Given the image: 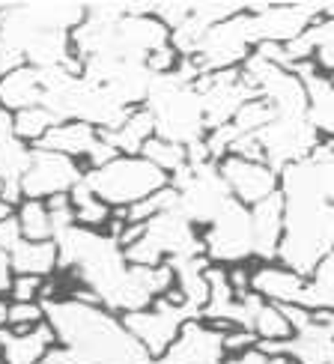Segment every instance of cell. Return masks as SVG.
<instances>
[{
    "label": "cell",
    "mask_w": 334,
    "mask_h": 364,
    "mask_svg": "<svg viewBox=\"0 0 334 364\" xmlns=\"http://www.w3.org/2000/svg\"><path fill=\"white\" fill-rule=\"evenodd\" d=\"M45 323L57 343L39 364H149V353L131 338L123 316L81 299H42Z\"/></svg>",
    "instance_id": "obj_1"
},
{
    "label": "cell",
    "mask_w": 334,
    "mask_h": 364,
    "mask_svg": "<svg viewBox=\"0 0 334 364\" xmlns=\"http://www.w3.org/2000/svg\"><path fill=\"white\" fill-rule=\"evenodd\" d=\"M334 251V203L313 197H284V236L278 260L298 278H311L313 269Z\"/></svg>",
    "instance_id": "obj_2"
},
{
    "label": "cell",
    "mask_w": 334,
    "mask_h": 364,
    "mask_svg": "<svg viewBox=\"0 0 334 364\" xmlns=\"http://www.w3.org/2000/svg\"><path fill=\"white\" fill-rule=\"evenodd\" d=\"M144 108L153 117L156 138L171 141L179 146L203 144L206 138V119H203V102L194 84L182 81L176 72H164L153 78V87L146 93Z\"/></svg>",
    "instance_id": "obj_3"
},
{
    "label": "cell",
    "mask_w": 334,
    "mask_h": 364,
    "mask_svg": "<svg viewBox=\"0 0 334 364\" xmlns=\"http://www.w3.org/2000/svg\"><path fill=\"white\" fill-rule=\"evenodd\" d=\"M84 186L93 191L102 203L129 209L134 203L153 197L156 191L171 186V176L161 173L153 161L144 156H117L102 168L84 171Z\"/></svg>",
    "instance_id": "obj_4"
},
{
    "label": "cell",
    "mask_w": 334,
    "mask_h": 364,
    "mask_svg": "<svg viewBox=\"0 0 334 364\" xmlns=\"http://www.w3.org/2000/svg\"><path fill=\"white\" fill-rule=\"evenodd\" d=\"M131 266H161L167 260H188V257H206L203 239L194 233V224L179 209L161 212L144 224L141 236L123 248Z\"/></svg>",
    "instance_id": "obj_5"
},
{
    "label": "cell",
    "mask_w": 334,
    "mask_h": 364,
    "mask_svg": "<svg viewBox=\"0 0 334 364\" xmlns=\"http://www.w3.org/2000/svg\"><path fill=\"white\" fill-rule=\"evenodd\" d=\"M200 316H203L200 311L191 308L188 301H182V296L176 290H171L167 296L156 299L153 305L144 308V311L123 314V326L131 331V338L149 353V358H156L176 341L182 326L200 320Z\"/></svg>",
    "instance_id": "obj_6"
},
{
    "label": "cell",
    "mask_w": 334,
    "mask_h": 364,
    "mask_svg": "<svg viewBox=\"0 0 334 364\" xmlns=\"http://www.w3.org/2000/svg\"><path fill=\"white\" fill-rule=\"evenodd\" d=\"M171 186L176 188V209L191 224L209 227L221 212V206L230 200V191H227L215 161L188 164L185 171L171 179Z\"/></svg>",
    "instance_id": "obj_7"
},
{
    "label": "cell",
    "mask_w": 334,
    "mask_h": 364,
    "mask_svg": "<svg viewBox=\"0 0 334 364\" xmlns=\"http://www.w3.org/2000/svg\"><path fill=\"white\" fill-rule=\"evenodd\" d=\"M203 239V254L209 263H242L254 257V236H251V209L239 200H227L215 221L209 224Z\"/></svg>",
    "instance_id": "obj_8"
},
{
    "label": "cell",
    "mask_w": 334,
    "mask_h": 364,
    "mask_svg": "<svg viewBox=\"0 0 334 364\" xmlns=\"http://www.w3.org/2000/svg\"><path fill=\"white\" fill-rule=\"evenodd\" d=\"M257 141L263 146V164L281 173L320 146V132L311 126L308 117H275L266 129L257 132Z\"/></svg>",
    "instance_id": "obj_9"
},
{
    "label": "cell",
    "mask_w": 334,
    "mask_h": 364,
    "mask_svg": "<svg viewBox=\"0 0 334 364\" xmlns=\"http://www.w3.org/2000/svg\"><path fill=\"white\" fill-rule=\"evenodd\" d=\"M84 179L78 161L69 156L51 153V149L30 146V159L21 176V197L24 200H48L57 194H69Z\"/></svg>",
    "instance_id": "obj_10"
},
{
    "label": "cell",
    "mask_w": 334,
    "mask_h": 364,
    "mask_svg": "<svg viewBox=\"0 0 334 364\" xmlns=\"http://www.w3.org/2000/svg\"><path fill=\"white\" fill-rule=\"evenodd\" d=\"M251 18L254 45H286L298 39L323 15V6L296 4V6H245Z\"/></svg>",
    "instance_id": "obj_11"
},
{
    "label": "cell",
    "mask_w": 334,
    "mask_h": 364,
    "mask_svg": "<svg viewBox=\"0 0 334 364\" xmlns=\"http://www.w3.org/2000/svg\"><path fill=\"white\" fill-rule=\"evenodd\" d=\"M227 350H224V331L215 326H206L200 320L185 323L176 341L149 364H224Z\"/></svg>",
    "instance_id": "obj_12"
},
{
    "label": "cell",
    "mask_w": 334,
    "mask_h": 364,
    "mask_svg": "<svg viewBox=\"0 0 334 364\" xmlns=\"http://www.w3.org/2000/svg\"><path fill=\"white\" fill-rule=\"evenodd\" d=\"M39 149H51V153H60V156H69V159H87L90 168H102L108 164L111 159H117L114 146H108L102 141V132L87 126V123H57L45 138L36 144Z\"/></svg>",
    "instance_id": "obj_13"
},
{
    "label": "cell",
    "mask_w": 334,
    "mask_h": 364,
    "mask_svg": "<svg viewBox=\"0 0 334 364\" xmlns=\"http://www.w3.org/2000/svg\"><path fill=\"white\" fill-rule=\"evenodd\" d=\"M218 173L233 200H239L248 209L263 203L266 197L278 191V173L263 161H245V159L227 156L218 161Z\"/></svg>",
    "instance_id": "obj_14"
},
{
    "label": "cell",
    "mask_w": 334,
    "mask_h": 364,
    "mask_svg": "<svg viewBox=\"0 0 334 364\" xmlns=\"http://www.w3.org/2000/svg\"><path fill=\"white\" fill-rule=\"evenodd\" d=\"M30 159V146L15 138L12 132V114L0 108V200L9 203L12 209L18 206L21 197V176Z\"/></svg>",
    "instance_id": "obj_15"
},
{
    "label": "cell",
    "mask_w": 334,
    "mask_h": 364,
    "mask_svg": "<svg viewBox=\"0 0 334 364\" xmlns=\"http://www.w3.org/2000/svg\"><path fill=\"white\" fill-rule=\"evenodd\" d=\"M251 236H254V257L271 263L278 260V245L284 236V197L275 191L263 203L251 206Z\"/></svg>",
    "instance_id": "obj_16"
},
{
    "label": "cell",
    "mask_w": 334,
    "mask_h": 364,
    "mask_svg": "<svg viewBox=\"0 0 334 364\" xmlns=\"http://www.w3.org/2000/svg\"><path fill=\"white\" fill-rule=\"evenodd\" d=\"M308 278H298L296 272L284 266H260L251 272V293L271 301V305H305Z\"/></svg>",
    "instance_id": "obj_17"
},
{
    "label": "cell",
    "mask_w": 334,
    "mask_h": 364,
    "mask_svg": "<svg viewBox=\"0 0 334 364\" xmlns=\"http://www.w3.org/2000/svg\"><path fill=\"white\" fill-rule=\"evenodd\" d=\"M57 343V335L48 323H39L27 331H0V350H4V364H39L45 353Z\"/></svg>",
    "instance_id": "obj_18"
},
{
    "label": "cell",
    "mask_w": 334,
    "mask_h": 364,
    "mask_svg": "<svg viewBox=\"0 0 334 364\" xmlns=\"http://www.w3.org/2000/svg\"><path fill=\"white\" fill-rule=\"evenodd\" d=\"M42 75L33 66H21L9 72L6 78H0V108L9 114L36 108V105H42Z\"/></svg>",
    "instance_id": "obj_19"
},
{
    "label": "cell",
    "mask_w": 334,
    "mask_h": 364,
    "mask_svg": "<svg viewBox=\"0 0 334 364\" xmlns=\"http://www.w3.org/2000/svg\"><path fill=\"white\" fill-rule=\"evenodd\" d=\"M149 138H156V129H153V117L144 108H131L129 117L111 132H102V141L114 146L117 156H141V149L146 146Z\"/></svg>",
    "instance_id": "obj_20"
},
{
    "label": "cell",
    "mask_w": 334,
    "mask_h": 364,
    "mask_svg": "<svg viewBox=\"0 0 334 364\" xmlns=\"http://www.w3.org/2000/svg\"><path fill=\"white\" fill-rule=\"evenodd\" d=\"M173 272V287L182 296V301H188L191 308L203 314V305L209 299V281H206V269L212 266L206 257H188V260H167Z\"/></svg>",
    "instance_id": "obj_21"
},
{
    "label": "cell",
    "mask_w": 334,
    "mask_h": 364,
    "mask_svg": "<svg viewBox=\"0 0 334 364\" xmlns=\"http://www.w3.org/2000/svg\"><path fill=\"white\" fill-rule=\"evenodd\" d=\"M9 269L12 275H33L45 278L57 269V245L54 239L48 242H27L21 239L18 245L9 251Z\"/></svg>",
    "instance_id": "obj_22"
},
{
    "label": "cell",
    "mask_w": 334,
    "mask_h": 364,
    "mask_svg": "<svg viewBox=\"0 0 334 364\" xmlns=\"http://www.w3.org/2000/svg\"><path fill=\"white\" fill-rule=\"evenodd\" d=\"M308 311H334V251L313 269L305 287V305Z\"/></svg>",
    "instance_id": "obj_23"
},
{
    "label": "cell",
    "mask_w": 334,
    "mask_h": 364,
    "mask_svg": "<svg viewBox=\"0 0 334 364\" xmlns=\"http://www.w3.org/2000/svg\"><path fill=\"white\" fill-rule=\"evenodd\" d=\"M69 200H72V212H75V224L87 227V230H99L102 224L111 221V206L102 203L99 197L84 186V179L69 191Z\"/></svg>",
    "instance_id": "obj_24"
},
{
    "label": "cell",
    "mask_w": 334,
    "mask_h": 364,
    "mask_svg": "<svg viewBox=\"0 0 334 364\" xmlns=\"http://www.w3.org/2000/svg\"><path fill=\"white\" fill-rule=\"evenodd\" d=\"M15 218L21 227V239L27 242H48L54 239V227H51V215L45 200H21L15 209Z\"/></svg>",
    "instance_id": "obj_25"
},
{
    "label": "cell",
    "mask_w": 334,
    "mask_h": 364,
    "mask_svg": "<svg viewBox=\"0 0 334 364\" xmlns=\"http://www.w3.org/2000/svg\"><path fill=\"white\" fill-rule=\"evenodd\" d=\"M141 156L146 161H153L156 168L171 179L188 168V149L179 146V144H171V141H161V138H149L146 146L141 149Z\"/></svg>",
    "instance_id": "obj_26"
},
{
    "label": "cell",
    "mask_w": 334,
    "mask_h": 364,
    "mask_svg": "<svg viewBox=\"0 0 334 364\" xmlns=\"http://www.w3.org/2000/svg\"><path fill=\"white\" fill-rule=\"evenodd\" d=\"M54 126H57L54 114H51V111H45L42 105H36V108H27V111H18V114H12V132H15V138L24 141V144H33V146H36Z\"/></svg>",
    "instance_id": "obj_27"
},
{
    "label": "cell",
    "mask_w": 334,
    "mask_h": 364,
    "mask_svg": "<svg viewBox=\"0 0 334 364\" xmlns=\"http://www.w3.org/2000/svg\"><path fill=\"white\" fill-rule=\"evenodd\" d=\"M275 117H278V114H275V108H271L269 102L251 99V102H245V105H242V108L236 111V117H233L230 126H233L239 134H257L260 129H266Z\"/></svg>",
    "instance_id": "obj_28"
},
{
    "label": "cell",
    "mask_w": 334,
    "mask_h": 364,
    "mask_svg": "<svg viewBox=\"0 0 334 364\" xmlns=\"http://www.w3.org/2000/svg\"><path fill=\"white\" fill-rule=\"evenodd\" d=\"M39 323H45V311L39 301H9V314H6L9 331H27Z\"/></svg>",
    "instance_id": "obj_29"
},
{
    "label": "cell",
    "mask_w": 334,
    "mask_h": 364,
    "mask_svg": "<svg viewBox=\"0 0 334 364\" xmlns=\"http://www.w3.org/2000/svg\"><path fill=\"white\" fill-rule=\"evenodd\" d=\"M42 278H33V275H12V301H39L42 299Z\"/></svg>",
    "instance_id": "obj_30"
},
{
    "label": "cell",
    "mask_w": 334,
    "mask_h": 364,
    "mask_svg": "<svg viewBox=\"0 0 334 364\" xmlns=\"http://www.w3.org/2000/svg\"><path fill=\"white\" fill-rule=\"evenodd\" d=\"M257 346V335H251V331L245 328H233V331H227L224 335V350L227 355H239V353H248Z\"/></svg>",
    "instance_id": "obj_31"
},
{
    "label": "cell",
    "mask_w": 334,
    "mask_h": 364,
    "mask_svg": "<svg viewBox=\"0 0 334 364\" xmlns=\"http://www.w3.org/2000/svg\"><path fill=\"white\" fill-rule=\"evenodd\" d=\"M224 364H293L290 358H284V355H263L260 350H248V353H239V355H227Z\"/></svg>",
    "instance_id": "obj_32"
},
{
    "label": "cell",
    "mask_w": 334,
    "mask_h": 364,
    "mask_svg": "<svg viewBox=\"0 0 334 364\" xmlns=\"http://www.w3.org/2000/svg\"><path fill=\"white\" fill-rule=\"evenodd\" d=\"M18 242H21V227H18V218L9 215V218L0 221V251L9 254L15 245H18Z\"/></svg>",
    "instance_id": "obj_33"
},
{
    "label": "cell",
    "mask_w": 334,
    "mask_h": 364,
    "mask_svg": "<svg viewBox=\"0 0 334 364\" xmlns=\"http://www.w3.org/2000/svg\"><path fill=\"white\" fill-rule=\"evenodd\" d=\"M21 66H27V63H24V54H21V51H15V48H9V45H4V42H0V78H6L9 72L21 69Z\"/></svg>",
    "instance_id": "obj_34"
},
{
    "label": "cell",
    "mask_w": 334,
    "mask_h": 364,
    "mask_svg": "<svg viewBox=\"0 0 334 364\" xmlns=\"http://www.w3.org/2000/svg\"><path fill=\"white\" fill-rule=\"evenodd\" d=\"M12 287V269H9V254L0 251V293H9Z\"/></svg>",
    "instance_id": "obj_35"
},
{
    "label": "cell",
    "mask_w": 334,
    "mask_h": 364,
    "mask_svg": "<svg viewBox=\"0 0 334 364\" xmlns=\"http://www.w3.org/2000/svg\"><path fill=\"white\" fill-rule=\"evenodd\" d=\"M313 316H316V320H320V323L328 328V335L334 338V311H316Z\"/></svg>",
    "instance_id": "obj_36"
},
{
    "label": "cell",
    "mask_w": 334,
    "mask_h": 364,
    "mask_svg": "<svg viewBox=\"0 0 334 364\" xmlns=\"http://www.w3.org/2000/svg\"><path fill=\"white\" fill-rule=\"evenodd\" d=\"M6 314H9V301H6V299H0V331L6 328Z\"/></svg>",
    "instance_id": "obj_37"
},
{
    "label": "cell",
    "mask_w": 334,
    "mask_h": 364,
    "mask_svg": "<svg viewBox=\"0 0 334 364\" xmlns=\"http://www.w3.org/2000/svg\"><path fill=\"white\" fill-rule=\"evenodd\" d=\"M9 215H15V209H12L9 203H4V200H0V221H4V218H9Z\"/></svg>",
    "instance_id": "obj_38"
},
{
    "label": "cell",
    "mask_w": 334,
    "mask_h": 364,
    "mask_svg": "<svg viewBox=\"0 0 334 364\" xmlns=\"http://www.w3.org/2000/svg\"><path fill=\"white\" fill-rule=\"evenodd\" d=\"M0 361H4V350H0Z\"/></svg>",
    "instance_id": "obj_39"
}]
</instances>
